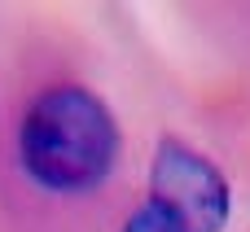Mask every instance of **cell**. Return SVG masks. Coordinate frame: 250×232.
Returning a JSON list of instances; mask_svg holds the SVG:
<instances>
[{
  "label": "cell",
  "instance_id": "3957f363",
  "mask_svg": "<svg viewBox=\"0 0 250 232\" xmlns=\"http://www.w3.org/2000/svg\"><path fill=\"white\" fill-rule=\"evenodd\" d=\"M123 232H180V224L163 211V206H154V202H145L127 224H123Z\"/></svg>",
  "mask_w": 250,
  "mask_h": 232
},
{
  "label": "cell",
  "instance_id": "7a4b0ae2",
  "mask_svg": "<svg viewBox=\"0 0 250 232\" xmlns=\"http://www.w3.org/2000/svg\"><path fill=\"white\" fill-rule=\"evenodd\" d=\"M149 202L163 206L180 232H220L229 224V180L185 140L158 145L149 167Z\"/></svg>",
  "mask_w": 250,
  "mask_h": 232
},
{
  "label": "cell",
  "instance_id": "6da1fadb",
  "mask_svg": "<svg viewBox=\"0 0 250 232\" xmlns=\"http://www.w3.org/2000/svg\"><path fill=\"white\" fill-rule=\"evenodd\" d=\"M18 149L35 184L53 193H88L114 167L119 127L88 88L62 83L26 110Z\"/></svg>",
  "mask_w": 250,
  "mask_h": 232
}]
</instances>
